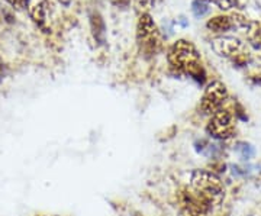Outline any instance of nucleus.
Segmentation results:
<instances>
[{
    "label": "nucleus",
    "instance_id": "nucleus-5",
    "mask_svg": "<svg viewBox=\"0 0 261 216\" xmlns=\"http://www.w3.org/2000/svg\"><path fill=\"white\" fill-rule=\"evenodd\" d=\"M228 97L226 87L221 82H212L206 87L202 102H200V109L206 115H214L215 112L222 109V104L225 103Z\"/></svg>",
    "mask_w": 261,
    "mask_h": 216
},
{
    "label": "nucleus",
    "instance_id": "nucleus-9",
    "mask_svg": "<svg viewBox=\"0 0 261 216\" xmlns=\"http://www.w3.org/2000/svg\"><path fill=\"white\" fill-rule=\"evenodd\" d=\"M233 151H235V152L238 154V157L244 161L252 160L254 155H255V148L252 147L251 144H248V142H237Z\"/></svg>",
    "mask_w": 261,
    "mask_h": 216
},
{
    "label": "nucleus",
    "instance_id": "nucleus-1",
    "mask_svg": "<svg viewBox=\"0 0 261 216\" xmlns=\"http://www.w3.org/2000/svg\"><path fill=\"white\" fill-rule=\"evenodd\" d=\"M190 192L209 207L221 205L225 199L224 183L211 170L197 169L190 174Z\"/></svg>",
    "mask_w": 261,
    "mask_h": 216
},
{
    "label": "nucleus",
    "instance_id": "nucleus-3",
    "mask_svg": "<svg viewBox=\"0 0 261 216\" xmlns=\"http://www.w3.org/2000/svg\"><path fill=\"white\" fill-rule=\"evenodd\" d=\"M214 49L219 56L229 58L237 66H245L251 56L243 44V41L233 37H222L215 39Z\"/></svg>",
    "mask_w": 261,
    "mask_h": 216
},
{
    "label": "nucleus",
    "instance_id": "nucleus-6",
    "mask_svg": "<svg viewBox=\"0 0 261 216\" xmlns=\"http://www.w3.org/2000/svg\"><path fill=\"white\" fill-rule=\"evenodd\" d=\"M180 205H181V212L185 216H207L209 209H211L200 199L196 198L190 190L185 192L183 198L180 200Z\"/></svg>",
    "mask_w": 261,
    "mask_h": 216
},
{
    "label": "nucleus",
    "instance_id": "nucleus-8",
    "mask_svg": "<svg viewBox=\"0 0 261 216\" xmlns=\"http://www.w3.org/2000/svg\"><path fill=\"white\" fill-rule=\"evenodd\" d=\"M232 19L228 18V16H216V18L211 19L207 22V28L214 32H228L232 28Z\"/></svg>",
    "mask_w": 261,
    "mask_h": 216
},
{
    "label": "nucleus",
    "instance_id": "nucleus-10",
    "mask_svg": "<svg viewBox=\"0 0 261 216\" xmlns=\"http://www.w3.org/2000/svg\"><path fill=\"white\" fill-rule=\"evenodd\" d=\"M209 2H206V0H193V3H192V12H193V15H195L196 18H203L205 15L209 13Z\"/></svg>",
    "mask_w": 261,
    "mask_h": 216
},
{
    "label": "nucleus",
    "instance_id": "nucleus-4",
    "mask_svg": "<svg viewBox=\"0 0 261 216\" xmlns=\"http://www.w3.org/2000/svg\"><path fill=\"white\" fill-rule=\"evenodd\" d=\"M206 132L211 138L216 141H228L235 135V123L231 113L225 109H221L214 115L206 125Z\"/></svg>",
    "mask_w": 261,
    "mask_h": 216
},
{
    "label": "nucleus",
    "instance_id": "nucleus-7",
    "mask_svg": "<svg viewBox=\"0 0 261 216\" xmlns=\"http://www.w3.org/2000/svg\"><path fill=\"white\" fill-rule=\"evenodd\" d=\"M140 39L144 42L145 47H154L159 42V32L154 25V22L151 20L148 15H142L140 20V31H138Z\"/></svg>",
    "mask_w": 261,
    "mask_h": 216
},
{
    "label": "nucleus",
    "instance_id": "nucleus-12",
    "mask_svg": "<svg viewBox=\"0 0 261 216\" xmlns=\"http://www.w3.org/2000/svg\"><path fill=\"white\" fill-rule=\"evenodd\" d=\"M12 5H15V6H18V8H20V6H23L25 5V0H9Z\"/></svg>",
    "mask_w": 261,
    "mask_h": 216
},
{
    "label": "nucleus",
    "instance_id": "nucleus-11",
    "mask_svg": "<svg viewBox=\"0 0 261 216\" xmlns=\"http://www.w3.org/2000/svg\"><path fill=\"white\" fill-rule=\"evenodd\" d=\"M206 2H212V3H215L219 9L222 10H228L231 9L233 6V0H206Z\"/></svg>",
    "mask_w": 261,
    "mask_h": 216
},
{
    "label": "nucleus",
    "instance_id": "nucleus-2",
    "mask_svg": "<svg viewBox=\"0 0 261 216\" xmlns=\"http://www.w3.org/2000/svg\"><path fill=\"white\" fill-rule=\"evenodd\" d=\"M168 60L176 70L193 77L199 83H203L205 73L200 64V57L193 44L187 41H177L168 52Z\"/></svg>",
    "mask_w": 261,
    "mask_h": 216
}]
</instances>
